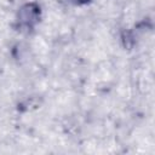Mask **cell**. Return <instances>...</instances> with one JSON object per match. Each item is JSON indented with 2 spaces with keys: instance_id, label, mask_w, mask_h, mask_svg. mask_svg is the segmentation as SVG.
<instances>
[{
  "instance_id": "obj_1",
  "label": "cell",
  "mask_w": 155,
  "mask_h": 155,
  "mask_svg": "<svg viewBox=\"0 0 155 155\" xmlns=\"http://www.w3.org/2000/svg\"><path fill=\"white\" fill-rule=\"evenodd\" d=\"M40 18V7L34 4L29 2L21 7L18 12V22L21 27L24 28H31L34 27Z\"/></svg>"
},
{
  "instance_id": "obj_2",
  "label": "cell",
  "mask_w": 155,
  "mask_h": 155,
  "mask_svg": "<svg viewBox=\"0 0 155 155\" xmlns=\"http://www.w3.org/2000/svg\"><path fill=\"white\" fill-rule=\"evenodd\" d=\"M78 4H80V5H84V4H87V2H90L91 0H75Z\"/></svg>"
}]
</instances>
